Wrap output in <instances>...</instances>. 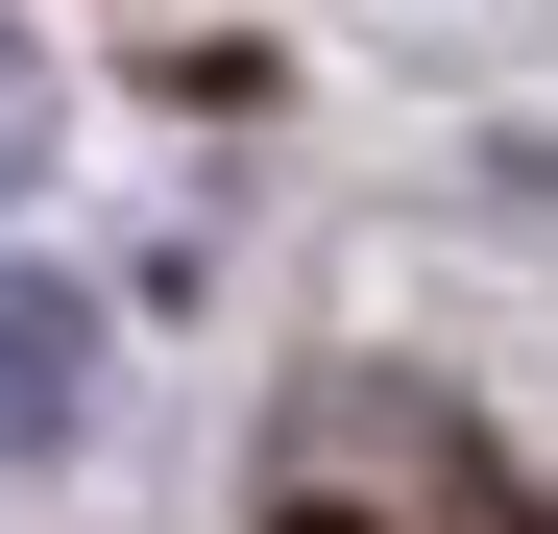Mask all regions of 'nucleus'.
I'll list each match as a JSON object with an SVG mask.
<instances>
[{
    "instance_id": "2",
    "label": "nucleus",
    "mask_w": 558,
    "mask_h": 534,
    "mask_svg": "<svg viewBox=\"0 0 558 534\" xmlns=\"http://www.w3.org/2000/svg\"><path fill=\"white\" fill-rule=\"evenodd\" d=\"M0 170H25V25H0Z\"/></svg>"
},
{
    "instance_id": "1",
    "label": "nucleus",
    "mask_w": 558,
    "mask_h": 534,
    "mask_svg": "<svg viewBox=\"0 0 558 534\" xmlns=\"http://www.w3.org/2000/svg\"><path fill=\"white\" fill-rule=\"evenodd\" d=\"M73 413H98V292L73 267H0V462H49Z\"/></svg>"
}]
</instances>
